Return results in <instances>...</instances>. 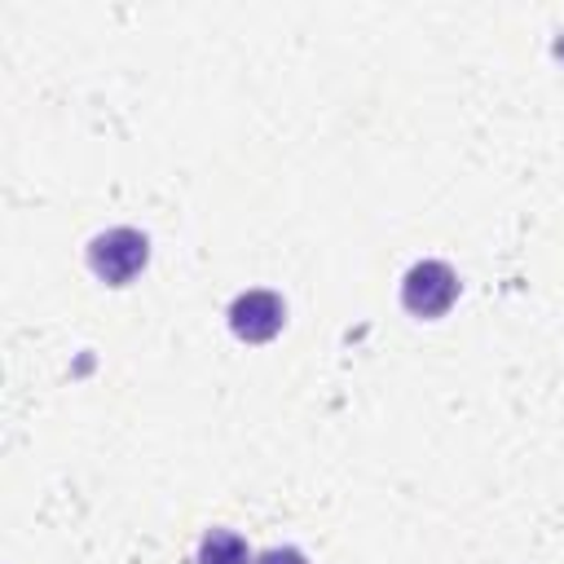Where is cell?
Here are the masks:
<instances>
[{
    "instance_id": "cell-5",
    "label": "cell",
    "mask_w": 564,
    "mask_h": 564,
    "mask_svg": "<svg viewBox=\"0 0 564 564\" xmlns=\"http://www.w3.org/2000/svg\"><path fill=\"white\" fill-rule=\"evenodd\" d=\"M256 564H308V560H304V551H295V546H273V551L256 555Z\"/></svg>"
},
{
    "instance_id": "cell-3",
    "label": "cell",
    "mask_w": 564,
    "mask_h": 564,
    "mask_svg": "<svg viewBox=\"0 0 564 564\" xmlns=\"http://www.w3.org/2000/svg\"><path fill=\"white\" fill-rule=\"evenodd\" d=\"M286 322V304L278 291H242L234 304H229V330L247 344H264L282 330Z\"/></svg>"
},
{
    "instance_id": "cell-1",
    "label": "cell",
    "mask_w": 564,
    "mask_h": 564,
    "mask_svg": "<svg viewBox=\"0 0 564 564\" xmlns=\"http://www.w3.org/2000/svg\"><path fill=\"white\" fill-rule=\"evenodd\" d=\"M150 260V238L137 229H106L88 242V269L106 286H128Z\"/></svg>"
},
{
    "instance_id": "cell-2",
    "label": "cell",
    "mask_w": 564,
    "mask_h": 564,
    "mask_svg": "<svg viewBox=\"0 0 564 564\" xmlns=\"http://www.w3.org/2000/svg\"><path fill=\"white\" fill-rule=\"evenodd\" d=\"M458 300V273L445 260H419L401 282V304L414 317H445Z\"/></svg>"
},
{
    "instance_id": "cell-4",
    "label": "cell",
    "mask_w": 564,
    "mask_h": 564,
    "mask_svg": "<svg viewBox=\"0 0 564 564\" xmlns=\"http://www.w3.org/2000/svg\"><path fill=\"white\" fill-rule=\"evenodd\" d=\"M251 551L234 529H207L198 542V564H247Z\"/></svg>"
}]
</instances>
